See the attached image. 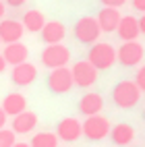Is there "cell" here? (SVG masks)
I'll return each mask as SVG.
<instances>
[{"mask_svg": "<svg viewBox=\"0 0 145 147\" xmlns=\"http://www.w3.org/2000/svg\"><path fill=\"white\" fill-rule=\"evenodd\" d=\"M100 2H102L104 6H108V8H120L127 0H100Z\"/></svg>", "mask_w": 145, "mask_h": 147, "instance_id": "cell-24", "label": "cell"}, {"mask_svg": "<svg viewBox=\"0 0 145 147\" xmlns=\"http://www.w3.org/2000/svg\"><path fill=\"white\" fill-rule=\"evenodd\" d=\"M4 124H6V114L2 112V108H0V131L4 129Z\"/></svg>", "mask_w": 145, "mask_h": 147, "instance_id": "cell-28", "label": "cell"}, {"mask_svg": "<svg viewBox=\"0 0 145 147\" xmlns=\"http://www.w3.org/2000/svg\"><path fill=\"white\" fill-rule=\"evenodd\" d=\"M13 147H31V145H29V143H15Z\"/></svg>", "mask_w": 145, "mask_h": 147, "instance_id": "cell-30", "label": "cell"}, {"mask_svg": "<svg viewBox=\"0 0 145 147\" xmlns=\"http://www.w3.org/2000/svg\"><path fill=\"white\" fill-rule=\"evenodd\" d=\"M120 19H122V15L118 13V8H108V6H104L102 11L98 13V19H95V21H98V25H100V31L112 33V31H116Z\"/></svg>", "mask_w": 145, "mask_h": 147, "instance_id": "cell-12", "label": "cell"}, {"mask_svg": "<svg viewBox=\"0 0 145 147\" xmlns=\"http://www.w3.org/2000/svg\"><path fill=\"white\" fill-rule=\"evenodd\" d=\"M110 139H112L114 145L124 147V145L133 143V139H135V129H133L131 124H127V122H120V124H116V126H112V129H110Z\"/></svg>", "mask_w": 145, "mask_h": 147, "instance_id": "cell-19", "label": "cell"}, {"mask_svg": "<svg viewBox=\"0 0 145 147\" xmlns=\"http://www.w3.org/2000/svg\"><path fill=\"white\" fill-rule=\"evenodd\" d=\"M71 60V50L62 44H54V46H46L42 52V64L48 68H62Z\"/></svg>", "mask_w": 145, "mask_h": 147, "instance_id": "cell-3", "label": "cell"}, {"mask_svg": "<svg viewBox=\"0 0 145 147\" xmlns=\"http://www.w3.org/2000/svg\"><path fill=\"white\" fill-rule=\"evenodd\" d=\"M81 122L77 118H62L56 126V137L58 139H62L66 143H73L81 137Z\"/></svg>", "mask_w": 145, "mask_h": 147, "instance_id": "cell-9", "label": "cell"}, {"mask_svg": "<svg viewBox=\"0 0 145 147\" xmlns=\"http://www.w3.org/2000/svg\"><path fill=\"white\" fill-rule=\"evenodd\" d=\"M2 17H4V4L0 2V19H2Z\"/></svg>", "mask_w": 145, "mask_h": 147, "instance_id": "cell-31", "label": "cell"}, {"mask_svg": "<svg viewBox=\"0 0 145 147\" xmlns=\"http://www.w3.org/2000/svg\"><path fill=\"white\" fill-rule=\"evenodd\" d=\"M35 77H37V68L31 64V62H23V64H17L13 66V75H11V79L15 85L19 87H27V85H31L35 81Z\"/></svg>", "mask_w": 145, "mask_h": 147, "instance_id": "cell-11", "label": "cell"}, {"mask_svg": "<svg viewBox=\"0 0 145 147\" xmlns=\"http://www.w3.org/2000/svg\"><path fill=\"white\" fill-rule=\"evenodd\" d=\"M143 118H145V110H143Z\"/></svg>", "mask_w": 145, "mask_h": 147, "instance_id": "cell-32", "label": "cell"}, {"mask_svg": "<svg viewBox=\"0 0 145 147\" xmlns=\"http://www.w3.org/2000/svg\"><path fill=\"white\" fill-rule=\"evenodd\" d=\"M27 56H29V50H27V46L21 44V42H17V44H6L4 52H2L4 62H6V64H13V66L27 62Z\"/></svg>", "mask_w": 145, "mask_h": 147, "instance_id": "cell-14", "label": "cell"}, {"mask_svg": "<svg viewBox=\"0 0 145 147\" xmlns=\"http://www.w3.org/2000/svg\"><path fill=\"white\" fill-rule=\"evenodd\" d=\"M31 147H58V137L54 133H37L31 139Z\"/></svg>", "mask_w": 145, "mask_h": 147, "instance_id": "cell-21", "label": "cell"}, {"mask_svg": "<svg viewBox=\"0 0 145 147\" xmlns=\"http://www.w3.org/2000/svg\"><path fill=\"white\" fill-rule=\"evenodd\" d=\"M135 85L139 87V91H145V64L137 71V77H135Z\"/></svg>", "mask_w": 145, "mask_h": 147, "instance_id": "cell-23", "label": "cell"}, {"mask_svg": "<svg viewBox=\"0 0 145 147\" xmlns=\"http://www.w3.org/2000/svg\"><path fill=\"white\" fill-rule=\"evenodd\" d=\"M143 54H145V50L139 42H124L116 52V60L122 66H137L143 60Z\"/></svg>", "mask_w": 145, "mask_h": 147, "instance_id": "cell-6", "label": "cell"}, {"mask_svg": "<svg viewBox=\"0 0 145 147\" xmlns=\"http://www.w3.org/2000/svg\"><path fill=\"white\" fill-rule=\"evenodd\" d=\"M137 23H139V33L145 35V15H143L141 19H137Z\"/></svg>", "mask_w": 145, "mask_h": 147, "instance_id": "cell-27", "label": "cell"}, {"mask_svg": "<svg viewBox=\"0 0 145 147\" xmlns=\"http://www.w3.org/2000/svg\"><path fill=\"white\" fill-rule=\"evenodd\" d=\"M110 122L108 118H104V116H89V118H85V122L81 124V133L87 137L89 141H102L104 137L110 135Z\"/></svg>", "mask_w": 145, "mask_h": 147, "instance_id": "cell-4", "label": "cell"}, {"mask_svg": "<svg viewBox=\"0 0 145 147\" xmlns=\"http://www.w3.org/2000/svg\"><path fill=\"white\" fill-rule=\"evenodd\" d=\"M112 100L118 108L129 110V108L139 104L141 91H139V87L135 85V81H120V83H116V87L112 89Z\"/></svg>", "mask_w": 145, "mask_h": 147, "instance_id": "cell-1", "label": "cell"}, {"mask_svg": "<svg viewBox=\"0 0 145 147\" xmlns=\"http://www.w3.org/2000/svg\"><path fill=\"white\" fill-rule=\"evenodd\" d=\"M4 68H6V62H4L2 54H0V73H4Z\"/></svg>", "mask_w": 145, "mask_h": 147, "instance_id": "cell-29", "label": "cell"}, {"mask_svg": "<svg viewBox=\"0 0 145 147\" xmlns=\"http://www.w3.org/2000/svg\"><path fill=\"white\" fill-rule=\"evenodd\" d=\"M116 31H118V37L122 42H137V37H139V23H137V19L131 17V15L122 17L118 27H116Z\"/></svg>", "mask_w": 145, "mask_h": 147, "instance_id": "cell-18", "label": "cell"}, {"mask_svg": "<svg viewBox=\"0 0 145 147\" xmlns=\"http://www.w3.org/2000/svg\"><path fill=\"white\" fill-rule=\"evenodd\" d=\"M42 40L46 42V46H54V44H60L66 35V27L60 21H46L44 29H42Z\"/></svg>", "mask_w": 145, "mask_h": 147, "instance_id": "cell-13", "label": "cell"}, {"mask_svg": "<svg viewBox=\"0 0 145 147\" xmlns=\"http://www.w3.org/2000/svg\"><path fill=\"white\" fill-rule=\"evenodd\" d=\"M73 75L66 66L62 68H54V71L48 75V87H50L52 93H66L73 89Z\"/></svg>", "mask_w": 145, "mask_h": 147, "instance_id": "cell-7", "label": "cell"}, {"mask_svg": "<svg viewBox=\"0 0 145 147\" xmlns=\"http://www.w3.org/2000/svg\"><path fill=\"white\" fill-rule=\"evenodd\" d=\"M102 108H104V97L100 93H85L81 97V102H79V112L83 116H98L102 112Z\"/></svg>", "mask_w": 145, "mask_h": 147, "instance_id": "cell-15", "label": "cell"}, {"mask_svg": "<svg viewBox=\"0 0 145 147\" xmlns=\"http://www.w3.org/2000/svg\"><path fill=\"white\" fill-rule=\"evenodd\" d=\"M133 6L137 8V11H141L145 15V0H133Z\"/></svg>", "mask_w": 145, "mask_h": 147, "instance_id": "cell-25", "label": "cell"}, {"mask_svg": "<svg viewBox=\"0 0 145 147\" xmlns=\"http://www.w3.org/2000/svg\"><path fill=\"white\" fill-rule=\"evenodd\" d=\"M87 62H89L95 71H106L116 62V50L106 44V42H95L89 50V56H87Z\"/></svg>", "mask_w": 145, "mask_h": 147, "instance_id": "cell-2", "label": "cell"}, {"mask_svg": "<svg viewBox=\"0 0 145 147\" xmlns=\"http://www.w3.org/2000/svg\"><path fill=\"white\" fill-rule=\"evenodd\" d=\"M15 145V133L2 129L0 131V147H13Z\"/></svg>", "mask_w": 145, "mask_h": 147, "instance_id": "cell-22", "label": "cell"}, {"mask_svg": "<svg viewBox=\"0 0 145 147\" xmlns=\"http://www.w3.org/2000/svg\"><path fill=\"white\" fill-rule=\"evenodd\" d=\"M2 112L6 114V116H19L21 112H25L27 110V100H25V95L23 93H8L4 100H2Z\"/></svg>", "mask_w": 145, "mask_h": 147, "instance_id": "cell-16", "label": "cell"}, {"mask_svg": "<svg viewBox=\"0 0 145 147\" xmlns=\"http://www.w3.org/2000/svg\"><path fill=\"white\" fill-rule=\"evenodd\" d=\"M27 2V0H6V4L8 6H13V8H19V6H23Z\"/></svg>", "mask_w": 145, "mask_h": 147, "instance_id": "cell-26", "label": "cell"}, {"mask_svg": "<svg viewBox=\"0 0 145 147\" xmlns=\"http://www.w3.org/2000/svg\"><path fill=\"white\" fill-rule=\"evenodd\" d=\"M23 33H25L23 23L15 21V19L0 21V42H4V44H17V42H21Z\"/></svg>", "mask_w": 145, "mask_h": 147, "instance_id": "cell-10", "label": "cell"}, {"mask_svg": "<svg viewBox=\"0 0 145 147\" xmlns=\"http://www.w3.org/2000/svg\"><path fill=\"white\" fill-rule=\"evenodd\" d=\"M37 126V114L35 112H29V110H25V112H21L19 116H15L13 118V133L17 135H27V133H31L33 129Z\"/></svg>", "mask_w": 145, "mask_h": 147, "instance_id": "cell-17", "label": "cell"}, {"mask_svg": "<svg viewBox=\"0 0 145 147\" xmlns=\"http://www.w3.org/2000/svg\"><path fill=\"white\" fill-rule=\"evenodd\" d=\"M71 75H73V83L77 87H91L95 81H98V71H95L87 60L77 62L71 68Z\"/></svg>", "mask_w": 145, "mask_h": 147, "instance_id": "cell-8", "label": "cell"}, {"mask_svg": "<svg viewBox=\"0 0 145 147\" xmlns=\"http://www.w3.org/2000/svg\"><path fill=\"white\" fill-rule=\"evenodd\" d=\"M46 25V17L42 11H35V8H31V11H27L23 15V29H27V31H31V33H37V31H42Z\"/></svg>", "mask_w": 145, "mask_h": 147, "instance_id": "cell-20", "label": "cell"}, {"mask_svg": "<svg viewBox=\"0 0 145 147\" xmlns=\"http://www.w3.org/2000/svg\"><path fill=\"white\" fill-rule=\"evenodd\" d=\"M100 25L93 17H81L75 23V37L81 44H95L100 37Z\"/></svg>", "mask_w": 145, "mask_h": 147, "instance_id": "cell-5", "label": "cell"}, {"mask_svg": "<svg viewBox=\"0 0 145 147\" xmlns=\"http://www.w3.org/2000/svg\"><path fill=\"white\" fill-rule=\"evenodd\" d=\"M0 44H2V42H0Z\"/></svg>", "mask_w": 145, "mask_h": 147, "instance_id": "cell-33", "label": "cell"}]
</instances>
